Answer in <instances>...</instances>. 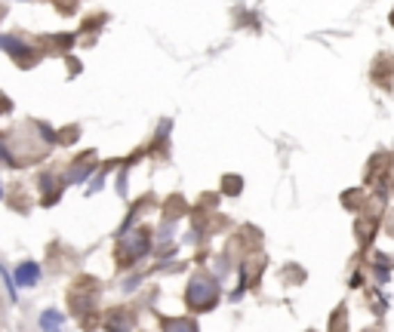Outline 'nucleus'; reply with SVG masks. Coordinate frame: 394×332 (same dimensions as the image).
<instances>
[{"label": "nucleus", "instance_id": "nucleus-1", "mask_svg": "<svg viewBox=\"0 0 394 332\" xmlns=\"http://www.w3.org/2000/svg\"><path fill=\"white\" fill-rule=\"evenodd\" d=\"M185 302H188L191 311H210L219 302V283L213 277H206V274H197L185 289Z\"/></svg>", "mask_w": 394, "mask_h": 332}, {"label": "nucleus", "instance_id": "nucleus-2", "mask_svg": "<svg viewBox=\"0 0 394 332\" xmlns=\"http://www.w3.org/2000/svg\"><path fill=\"white\" fill-rule=\"evenodd\" d=\"M148 246H151V231L148 228L126 231L117 246V261L120 265H133V261H139L142 256H148Z\"/></svg>", "mask_w": 394, "mask_h": 332}, {"label": "nucleus", "instance_id": "nucleus-3", "mask_svg": "<svg viewBox=\"0 0 394 332\" xmlns=\"http://www.w3.org/2000/svg\"><path fill=\"white\" fill-rule=\"evenodd\" d=\"M105 329L108 332H130L133 329V314L124 308H114L105 314Z\"/></svg>", "mask_w": 394, "mask_h": 332}, {"label": "nucleus", "instance_id": "nucleus-4", "mask_svg": "<svg viewBox=\"0 0 394 332\" xmlns=\"http://www.w3.org/2000/svg\"><path fill=\"white\" fill-rule=\"evenodd\" d=\"M0 46H3L6 53L13 55V59H19V62H22V65H31L34 53H31V49H28V46H25L19 37H0Z\"/></svg>", "mask_w": 394, "mask_h": 332}, {"label": "nucleus", "instance_id": "nucleus-5", "mask_svg": "<svg viewBox=\"0 0 394 332\" xmlns=\"http://www.w3.org/2000/svg\"><path fill=\"white\" fill-rule=\"evenodd\" d=\"M38 280H40L38 261H22V265L16 268V283H19V286H34Z\"/></svg>", "mask_w": 394, "mask_h": 332}, {"label": "nucleus", "instance_id": "nucleus-6", "mask_svg": "<svg viewBox=\"0 0 394 332\" xmlns=\"http://www.w3.org/2000/svg\"><path fill=\"white\" fill-rule=\"evenodd\" d=\"M62 323H65V317H62V311L49 308L40 314V329L44 332H62Z\"/></svg>", "mask_w": 394, "mask_h": 332}, {"label": "nucleus", "instance_id": "nucleus-7", "mask_svg": "<svg viewBox=\"0 0 394 332\" xmlns=\"http://www.w3.org/2000/svg\"><path fill=\"white\" fill-rule=\"evenodd\" d=\"M262 268H265V259H262V256H256L253 261H249V265H247V261H243V286H253V283H256V277H259V271H262Z\"/></svg>", "mask_w": 394, "mask_h": 332}, {"label": "nucleus", "instance_id": "nucleus-8", "mask_svg": "<svg viewBox=\"0 0 394 332\" xmlns=\"http://www.w3.org/2000/svg\"><path fill=\"white\" fill-rule=\"evenodd\" d=\"M163 332H197V323L188 320V317H176V320L163 323Z\"/></svg>", "mask_w": 394, "mask_h": 332}, {"label": "nucleus", "instance_id": "nucleus-9", "mask_svg": "<svg viewBox=\"0 0 394 332\" xmlns=\"http://www.w3.org/2000/svg\"><path fill=\"white\" fill-rule=\"evenodd\" d=\"M222 191H225V194H240V179L238 175H225V179H222Z\"/></svg>", "mask_w": 394, "mask_h": 332}, {"label": "nucleus", "instance_id": "nucleus-10", "mask_svg": "<svg viewBox=\"0 0 394 332\" xmlns=\"http://www.w3.org/2000/svg\"><path fill=\"white\" fill-rule=\"evenodd\" d=\"M90 169H92V160H81V164L71 169V182H81L83 175H90Z\"/></svg>", "mask_w": 394, "mask_h": 332}, {"label": "nucleus", "instance_id": "nucleus-11", "mask_svg": "<svg viewBox=\"0 0 394 332\" xmlns=\"http://www.w3.org/2000/svg\"><path fill=\"white\" fill-rule=\"evenodd\" d=\"M0 160H10V151H6V136L0 132Z\"/></svg>", "mask_w": 394, "mask_h": 332}, {"label": "nucleus", "instance_id": "nucleus-12", "mask_svg": "<svg viewBox=\"0 0 394 332\" xmlns=\"http://www.w3.org/2000/svg\"><path fill=\"white\" fill-rule=\"evenodd\" d=\"M10 108H13V102L3 93H0V114H3V111H10Z\"/></svg>", "mask_w": 394, "mask_h": 332}, {"label": "nucleus", "instance_id": "nucleus-13", "mask_svg": "<svg viewBox=\"0 0 394 332\" xmlns=\"http://www.w3.org/2000/svg\"><path fill=\"white\" fill-rule=\"evenodd\" d=\"M391 25H394V12H391Z\"/></svg>", "mask_w": 394, "mask_h": 332}, {"label": "nucleus", "instance_id": "nucleus-14", "mask_svg": "<svg viewBox=\"0 0 394 332\" xmlns=\"http://www.w3.org/2000/svg\"><path fill=\"white\" fill-rule=\"evenodd\" d=\"M0 16H3V10H0Z\"/></svg>", "mask_w": 394, "mask_h": 332}, {"label": "nucleus", "instance_id": "nucleus-15", "mask_svg": "<svg viewBox=\"0 0 394 332\" xmlns=\"http://www.w3.org/2000/svg\"><path fill=\"white\" fill-rule=\"evenodd\" d=\"M0 197H3V191H0Z\"/></svg>", "mask_w": 394, "mask_h": 332}]
</instances>
